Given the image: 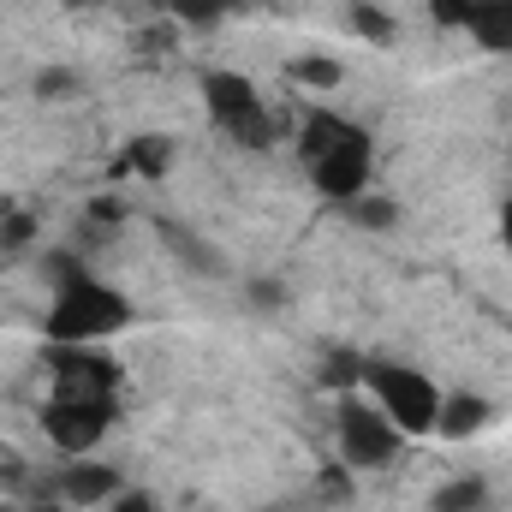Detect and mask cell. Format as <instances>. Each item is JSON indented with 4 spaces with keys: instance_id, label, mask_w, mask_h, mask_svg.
<instances>
[{
    "instance_id": "obj_1",
    "label": "cell",
    "mask_w": 512,
    "mask_h": 512,
    "mask_svg": "<svg viewBox=\"0 0 512 512\" xmlns=\"http://www.w3.org/2000/svg\"><path fill=\"white\" fill-rule=\"evenodd\" d=\"M126 322H131L126 298H120L114 286L78 274V280L60 286V298H54V310H48V340H54V346H78V340H102V334H114V328H126Z\"/></svg>"
},
{
    "instance_id": "obj_2",
    "label": "cell",
    "mask_w": 512,
    "mask_h": 512,
    "mask_svg": "<svg viewBox=\"0 0 512 512\" xmlns=\"http://www.w3.org/2000/svg\"><path fill=\"white\" fill-rule=\"evenodd\" d=\"M364 387L376 393V405H382L387 417H393V429L399 435H435V411H441V393L429 376H417V370H405V364H364Z\"/></svg>"
},
{
    "instance_id": "obj_3",
    "label": "cell",
    "mask_w": 512,
    "mask_h": 512,
    "mask_svg": "<svg viewBox=\"0 0 512 512\" xmlns=\"http://www.w3.org/2000/svg\"><path fill=\"white\" fill-rule=\"evenodd\" d=\"M203 102H209L215 126L233 131L245 149H262V143L274 137L268 114H262V102H256V84L251 78H239V72H209V78H203Z\"/></svg>"
},
{
    "instance_id": "obj_4",
    "label": "cell",
    "mask_w": 512,
    "mask_h": 512,
    "mask_svg": "<svg viewBox=\"0 0 512 512\" xmlns=\"http://www.w3.org/2000/svg\"><path fill=\"white\" fill-rule=\"evenodd\" d=\"M340 453H346V465H358V471L387 465V459L399 453V429H393V417H387L382 405L346 393V399H340Z\"/></svg>"
},
{
    "instance_id": "obj_5",
    "label": "cell",
    "mask_w": 512,
    "mask_h": 512,
    "mask_svg": "<svg viewBox=\"0 0 512 512\" xmlns=\"http://www.w3.org/2000/svg\"><path fill=\"white\" fill-rule=\"evenodd\" d=\"M310 179H316V191L334 197V203L364 197V185H370V137L352 126L334 149H322V155L310 161Z\"/></svg>"
},
{
    "instance_id": "obj_6",
    "label": "cell",
    "mask_w": 512,
    "mask_h": 512,
    "mask_svg": "<svg viewBox=\"0 0 512 512\" xmlns=\"http://www.w3.org/2000/svg\"><path fill=\"white\" fill-rule=\"evenodd\" d=\"M108 423H114V399H48V411H42V429L60 453L96 447Z\"/></svg>"
},
{
    "instance_id": "obj_7",
    "label": "cell",
    "mask_w": 512,
    "mask_h": 512,
    "mask_svg": "<svg viewBox=\"0 0 512 512\" xmlns=\"http://www.w3.org/2000/svg\"><path fill=\"white\" fill-rule=\"evenodd\" d=\"M48 370H54V399H114V364L96 352L54 346Z\"/></svg>"
},
{
    "instance_id": "obj_8",
    "label": "cell",
    "mask_w": 512,
    "mask_h": 512,
    "mask_svg": "<svg viewBox=\"0 0 512 512\" xmlns=\"http://www.w3.org/2000/svg\"><path fill=\"white\" fill-rule=\"evenodd\" d=\"M60 495H66L72 507L114 501V495H120V471H114V465H66V477H60Z\"/></svg>"
},
{
    "instance_id": "obj_9",
    "label": "cell",
    "mask_w": 512,
    "mask_h": 512,
    "mask_svg": "<svg viewBox=\"0 0 512 512\" xmlns=\"http://www.w3.org/2000/svg\"><path fill=\"white\" fill-rule=\"evenodd\" d=\"M483 423H489V399H477V393H447L435 411V435H447V441H465Z\"/></svg>"
},
{
    "instance_id": "obj_10",
    "label": "cell",
    "mask_w": 512,
    "mask_h": 512,
    "mask_svg": "<svg viewBox=\"0 0 512 512\" xmlns=\"http://www.w3.org/2000/svg\"><path fill=\"white\" fill-rule=\"evenodd\" d=\"M465 30H471L483 48L512 54V0H477V6H471V18H465Z\"/></svg>"
},
{
    "instance_id": "obj_11",
    "label": "cell",
    "mask_w": 512,
    "mask_h": 512,
    "mask_svg": "<svg viewBox=\"0 0 512 512\" xmlns=\"http://www.w3.org/2000/svg\"><path fill=\"white\" fill-rule=\"evenodd\" d=\"M167 167H173V137H161V131L131 137L120 149V161H114V173H149V179H161Z\"/></svg>"
},
{
    "instance_id": "obj_12",
    "label": "cell",
    "mask_w": 512,
    "mask_h": 512,
    "mask_svg": "<svg viewBox=\"0 0 512 512\" xmlns=\"http://www.w3.org/2000/svg\"><path fill=\"white\" fill-rule=\"evenodd\" d=\"M477 507H483V483L477 477H459V483L435 489V512H477Z\"/></svg>"
},
{
    "instance_id": "obj_13",
    "label": "cell",
    "mask_w": 512,
    "mask_h": 512,
    "mask_svg": "<svg viewBox=\"0 0 512 512\" xmlns=\"http://www.w3.org/2000/svg\"><path fill=\"white\" fill-rule=\"evenodd\" d=\"M322 382L334 387V393H352V387L364 382V364H358L352 352H328V364H322Z\"/></svg>"
},
{
    "instance_id": "obj_14",
    "label": "cell",
    "mask_w": 512,
    "mask_h": 512,
    "mask_svg": "<svg viewBox=\"0 0 512 512\" xmlns=\"http://www.w3.org/2000/svg\"><path fill=\"white\" fill-rule=\"evenodd\" d=\"M155 6H167L173 18H185V24H215L233 0H155Z\"/></svg>"
},
{
    "instance_id": "obj_15",
    "label": "cell",
    "mask_w": 512,
    "mask_h": 512,
    "mask_svg": "<svg viewBox=\"0 0 512 512\" xmlns=\"http://www.w3.org/2000/svg\"><path fill=\"white\" fill-rule=\"evenodd\" d=\"M346 209H352V221H358V227H376V233L399 221V215H393V203H382V197H352Z\"/></svg>"
},
{
    "instance_id": "obj_16",
    "label": "cell",
    "mask_w": 512,
    "mask_h": 512,
    "mask_svg": "<svg viewBox=\"0 0 512 512\" xmlns=\"http://www.w3.org/2000/svg\"><path fill=\"white\" fill-rule=\"evenodd\" d=\"M352 24H358V36H370V42H393L387 12H382V6H370V0H358V6H352Z\"/></svg>"
},
{
    "instance_id": "obj_17",
    "label": "cell",
    "mask_w": 512,
    "mask_h": 512,
    "mask_svg": "<svg viewBox=\"0 0 512 512\" xmlns=\"http://www.w3.org/2000/svg\"><path fill=\"white\" fill-rule=\"evenodd\" d=\"M292 78H298V84H316V90H334V84H340V66L322 60V54H310V60L292 66Z\"/></svg>"
},
{
    "instance_id": "obj_18",
    "label": "cell",
    "mask_w": 512,
    "mask_h": 512,
    "mask_svg": "<svg viewBox=\"0 0 512 512\" xmlns=\"http://www.w3.org/2000/svg\"><path fill=\"white\" fill-rule=\"evenodd\" d=\"M30 233H36V221H30V215L0 209V251H24V245H30Z\"/></svg>"
},
{
    "instance_id": "obj_19",
    "label": "cell",
    "mask_w": 512,
    "mask_h": 512,
    "mask_svg": "<svg viewBox=\"0 0 512 512\" xmlns=\"http://www.w3.org/2000/svg\"><path fill=\"white\" fill-rule=\"evenodd\" d=\"M471 6H477V0H429V12H435L441 24H465V18H471Z\"/></svg>"
},
{
    "instance_id": "obj_20",
    "label": "cell",
    "mask_w": 512,
    "mask_h": 512,
    "mask_svg": "<svg viewBox=\"0 0 512 512\" xmlns=\"http://www.w3.org/2000/svg\"><path fill=\"white\" fill-rule=\"evenodd\" d=\"M251 298L262 304V310H280V298H286V292H280L274 280H256V286H251Z\"/></svg>"
},
{
    "instance_id": "obj_21",
    "label": "cell",
    "mask_w": 512,
    "mask_h": 512,
    "mask_svg": "<svg viewBox=\"0 0 512 512\" xmlns=\"http://www.w3.org/2000/svg\"><path fill=\"white\" fill-rule=\"evenodd\" d=\"M114 512H155L149 495H114Z\"/></svg>"
},
{
    "instance_id": "obj_22",
    "label": "cell",
    "mask_w": 512,
    "mask_h": 512,
    "mask_svg": "<svg viewBox=\"0 0 512 512\" xmlns=\"http://www.w3.org/2000/svg\"><path fill=\"white\" fill-rule=\"evenodd\" d=\"M60 90H72V78H66V72H48V78H42V96H60Z\"/></svg>"
},
{
    "instance_id": "obj_23",
    "label": "cell",
    "mask_w": 512,
    "mask_h": 512,
    "mask_svg": "<svg viewBox=\"0 0 512 512\" xmlns=\"http://www.w3.org/2000/svg\"><path fill=\"white\" fill-rule=\"evenodd\" d=\"M501 239L512 245V203H507V215H501Z\"/></svg>"
},
{
    "instance_id": "obj_24",
    "label": "cell",
    "mask_w": 512,
    "mask_h": 512,
    "mask_svg": "<svg viewBox=\"0 0 512 512\" xmlns=\"http://www.w3.org/2000/svg\"><path fill=\"white\" fill-rule=\"evenodd\" d=\"M36 512H72V507H60V501H48V507H36Z\"/></svg>"
},
{
    "instance_id": "obj_25",
    "label": "cell",
    "mask_w": 512,
    "mask_h": 512,
    "mask_svg": "<svg viewBox=\"0 0 512 512\" xmlns=\"http://www.w3.org/2000/svg\"><path fill=\"white\" fill-rule=\"evenodd\" d=\"M66 6H102V0H66Z\"/></svg>"
},
{
    "instance_id": "obj_26",
    "label": "cell",
    "mask_w": 512,
    "mask_h": 512,
    "mask_svg": "<svg viewBox=\"0 0 512 512\" xmlns=\"http://www.w3.org/2000/svg\"><path fill=\"white\" fill-rule=\"evenodd\" d=\"M0 512H6V507H0Z\"/></svg>"
}]
</instances>
